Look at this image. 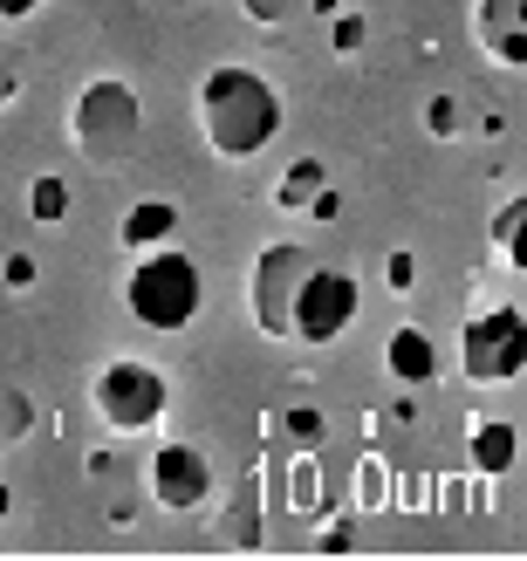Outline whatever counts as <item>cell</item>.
<instances>
[{"label": "cell", "mask_w": 527, "mask_h": 561, "mask_svg": "<svg viewBox=\"0 0 527 561\" xmlns=\"http://www.w3.org/2000/svg\"><path fill=\"white\" fill-rule=\"evenodd\" d=\"M192 117H199V137L213 145V158H261L274 137H282L288 110H282V90L267 76L240 69V62H219L199 76V96H192Z\"/></svg>", "instance_id": "6da1fadb"}, {"label": "cell", "mask_w": 527, "mask_h": 561, "mask_svg": "<svg viewBox=\"0 0 527 561\" xmlns=\"http://www.w3.org/2000/svg\"><path fill=\"white\" fill-rule=\"evenodd\" d=\"M124 308H130V322H145L158 335L192 329V316L206 308V274H199V261L179 254L172 240L145 247L137 267H130V280H124Z\"/></svg>", "instance_id": "7a4b0ae2"}, {"label": "cell", "mask_w": 527, "mask_h": 561, "mask_svg": "<svg viewBox=\"0 0 527 561\" xmlns=\"http://www.w3.org/2000/svg\"><path fill=\"white\" fill-rule=\"evenodd\" d=\"M90 404L117 438H145V432L164 425V411H172V383H164V370L145 356H110L90 377Z\"/></svg>", "instance_id": "3957f363"}, {"label": "cell", "mask_w": 527, "mask_h": 561, "mask_svg": "<svg viewBox=\"0 0 527 561\" xmlns=\"http://www.w3.org/2000/svg\"><path fill=\"white\" fill-rule=\"evenodd\" d=\"M69 130H76V151H82V158L124 164L137 145H145V103L130 96V82L96 76V82H82V90H76Z\"/></svg>", "instance_id": "277c9868"}, {"label": "cell", "mask_w": 527, "mask_h": 561, "mask_svg": "<svg viewBox=\"0 0 527 561\" xmlns=\"http://www.w3.org/2000/svg\"><path fill=\"white\" fill-rule=\"evenodd\" d=\"M356 316H364V288H356V274L309 267V274H301V288H295V308H288V343L329 350Z\"/></svg>", "instance_id": "5b68a950"}, {"label": "cell", "mask_w": 527, "mask_h": 561, "mask_svg": "<svg viewBox=\"0 0 527 561\" xmlns=\"http://www.w3.org/2000/svg\"><path fill=\"white\" fill-rule=\"evenodd\" d=\"M459 370L473 383H514L527 370V316L514 301H493L459 335Z\"/></svg>", "instance_id": "8992f818"}, {"label": "cell", "mask_w": 527, "mask_h": 561, "mask_svg": "<svg viewBox=\"0 0 527 561\" xmlns=\"http://www.w3.org/2000/svg\"><path fill=\"white\" fill-rule=\"evenodd\" d=\"M316 267L309 247H295V240H274L254 254V274H247V308H254V329L274 335V343H288V308H295V288H301V274Z\"/></svg>", "instance_id": "52a82bcc"}, {"label": "cell", "mask_w": 527, "mask_h": 561, "mask_svg": "<svg viewBox=\"0 0 527 561\" xmlns=\"http://www.w3.org/2000/svg\"><path fill=\"white\" fill-rule=\"evenodd\" d=\"M151 500L164 514H199L206 500H213V459L199 453L192 438H164L158 453H151Z\"/></svg>", "instance_id": "ba28073f"}, {"label": "cell", "mask_w": 527, "mask_h": 561, "mask_svg": "<svg viewBox=\"0 0 527 561\" xmlns=\"http://www.w3.org/2000/svg\"><path fill=\"white\" fill-rule=\"evenodd\" d=\"M473 35L501 69H527V0H480L473 8Z\"/></svg>", "instance_id": "9c48e42d"}, {"label": "cell", "mask_w": 527, "mask_h": 561, "mask_svg": "<svg viewBox=\"0 0 527 561\" xmlns=\"http://www.w3.org/2000/svg\"><path fill=\"white\" fill-rule=\"evenodd\" d=\"M466 453H473V472H480V480H507L514 459H520V432L507 425V417H473Z\"/></svg>", "instance_id": "30bf717a"}, {"label": "cell", "mask_w": 527, "mask_h": 561, "mask_svg": "<svg viewBox=\"0 0 527 561\" xmlns=\"http://www.w3.org/2000/svg\"><path fill=\"white\" fill-rule=\"evenodd\" d=\"M383 370L398 383H432L438 377V343L425 329H391V343H383Z\"/></svg>", "instance_id": "8fae6325"}, {"label": "cell", "mask_w": 527, "mask_h": 561, "mask_svg": "<svg viewBox=\"0 0 527 561\" xmlns=\"http://www.w3.org/2000/svg\"><path fill=\"white\" fill-rule=\"evenodd\" d=\"M179 233V206L172 199H145V206H130L124 213V227H117V240L130 247V254H145V247H164Z\"/></svg>", "instance_id": "7c38bea8"}, {"label": "cell", "mask_w": 527, "mask_h": 561, "mask_svg": "<svg viewBox=\"0 0 527 561\" xmlns=\"http://www.w3.org/2000/svg\"><path fill=\"white\" fill-rule=\"evenodd\" d=\"M322 185H329V172H322V158H295L288 172H282V185H274V199H282L288 213H301V206H309V199H316Z\"/></svg>", "instance_id": "4fadbf2b"}, {"label": "cell", "mask_w": 527, "mask_h": 561, "mask_svg": "<svg viewBox=\"0 0 527 561\" xmlns=\"http://www.w3.org/2000/svg\"><path fill=\"white\" fill-rule=\"evenodd\" d=\"M520 227H527V199H507L501 219H493V247H501L507 267H527V240H520Z\"/></svg>", "instance_id": "5bb4252c"}, {"label": "cell", "mask_w": 527, "mask_h": 561, "mask_svg": "<svg viewBox=\"0 0 527 561\" xmlns=\"http://www.w3.org/2000/svg\"><path fill=\"white\" fill-rule=\"evenodd\" d=\"M27 213H35L42 227H55V219L69 213V185L62 179H35V185H27Z\"/></svg>", "instance_id": "9a60e30c"}, {"label": "cell", "mask_w": 527, "mask_h": 561, "mask_svg": "<svg viewBox=\"0 0 527 561\" xmlns=\"http://www.w3.org/2000/svg\"><path fill=\"white\" fill-rule=\"evenodd\" d=\"M288 432H295L301 445H322V432H329V425H322V411L309 404V411H288Z\"/></svg>", "instance_id": "2e32d148"}, {"label": "cell", "mask_w": 527, "mask_h": 561, "mask_svg": "<svg viewBox=\"0 0 527 561\" xmlns=\"http://www.w3.org/2000/svg\"><path fill=\"white\" fill-rule=\"evenodd\" d=\"M336 48H343V55L364 48V14H343V21H336Z\"/></svg>", "instance_id": "e0dca14e"}, {"label": "cell", "mask_w": 527, "mask_h": 561, "mask_svg": "<svg viewBox=\"0 0 527 561\" xmlns=\"http://www.w3.org/2000/svg\"><path fill=\"white\" fill-rule=\"evenodd\" d=\"M411 280H419V261H411V254H391V288L404 295V288H411Z\"/></svg>", "instance_id": "ac0fdd59"}, {"label": "cell", "mask_w": 527, "mask_h": 561, "mask_svg": "<svg viewBox=\"0 0 527 561\" xmlns=\"http://www.w3.org/2000/svg\"><path fill=\"white\" fill-rule=\"evenodd\" d=\"M301 213H316V219H336V213H343V199H336V192H329V185H322V192H316V199H309V206H301Z\"/></svg>", "instance_id": "d6986e66"}, {"label": "cell", "mask_w": 527, "mask_h": 561, "mask_svg": "<svg viewBox=\"0 0 527 561\" xmlns=\"http://www.w3.org/2000/svg\"><path fill=\"white\" fill-rule=\"evenodd\" d=\"M21 96V76H14V62H8V55H0V110H8Z\"/></svg>", "instance_id": "ffe728a7"}, {"label": "cell", "mask_w": 527, "mask_h": 561, "mask_svg": "<svg viewBox=\"0 0 527 561\" xmlns=\"http://www.w3.org/2000/svg\"><path fill=\"white\" fill-rule=\"evenodd\" d=\"M27 280H35V261H27V254H8V288H27Z\"/></svg>", "instance_id": "44dd1931"}, {"label": "cell", "mask_w": 527, "mask_h": 561, "mask_svg": "<svg viewBox=\"0 0 527 561\" xmlns=\"http://www.w3.org/2000/svg\"><path fill=\"white\" fill-rule=\"evenodd\" d=\"M432 130H459V103L438 96V103H432Z\"/></svg>", "instance_id": "7402d4cb"}, {"label": "cell", "mask_w": 527, "mask_h": 561, "mask_svg": "<svg viewBox=\"0 0 527 561\" xmlns=\"http://www.w3.org/2000/svg\"><path fill=\"white\" fill-rule=\"evenodd\" d=\"M35 8H42V0H0V21H27Z\"/></svg>", "instance_id": "603a6c76"}, {"label": "cell", "mask_w": 527, "mask_h": 561, "mask_svg": "<svg viewBox=\"0 0 527 561\" xmlns=\"http://www.w3.org/2000/svg\"><path fill=\"white\" fill-rule=\"evenodd\" d=\"M0 514H8V486H0Z\"/></svg>", "instance_id": "cb8c5ba5"}]
</instances>
